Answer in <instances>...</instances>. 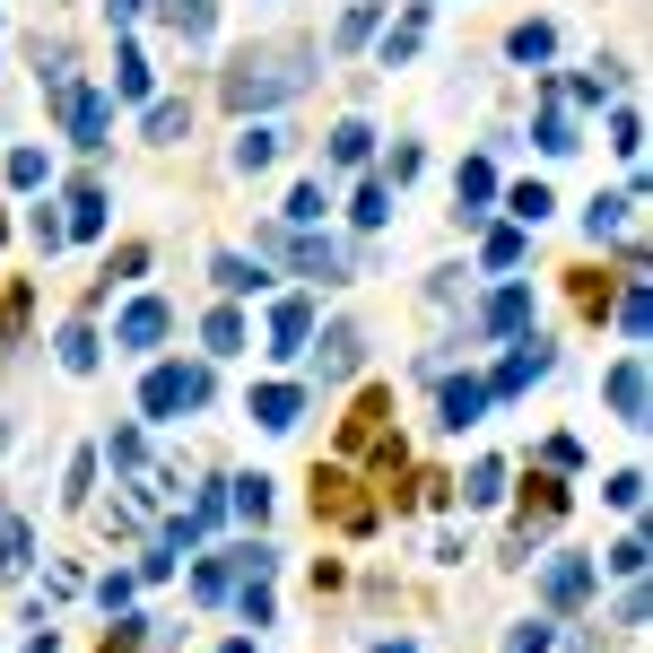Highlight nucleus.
I'll list each match as a JSON object with an SVG mask.
<instances>
[{
	"label": "nucleus",
	"mask_w": 653,
	"mask_h": 653,
	"mask_svg": "<svg viewBox=\"0 0 653 653\" xmlns=\"http://www.w3.org/2000/svg\"><path fill=\"white\" fill-rule=\"evenodd\" d=\"M201 340H210L218 357H235V348H244V314H226V306H218L210 323H201Z\"/></svg>",
	"instance_id": "obj_26"
},
{
	"label": "nucleus",
	"mask_w": 653,
	"mask_h": 653,
	"mask_svg": "<svg viewBox=\"0 0 653 653\" xmlns=\"http://www.w3.org/2000/svg\"><path fill=\"white\" fill-rule=\"evenodd\" d=\"M532 375H549V340H523V348H514V357L497 366V384H488V392H523Z\"/></svg>",
	"instance_id": "obj_10"
},
{
	"label": "nucleus",
	"mask_w": 653,
	"mask_h": 653,
	"mask_svg": "<svg viewBox=\"0 0 653 653\" xmlns=\"http://www.w3.org/2000/svg\"><path fill=\"white\" fill-rule=\"evenodd\" d=\"M541 593L557 601V610H575V601L593 593V557H549V566H541Z\"/></svg>",
	"instance_id": "obj_5"
},
{
	"label": "nucleus",
	"mask_w": 653,
	"mask_h": 653,
	"mask_svg": "<svg viewBox=\"0 0 653 653\" xmlns=\"http://www.w3.org/2000/svg\"><path fill=\"white\" fill-rule=\"evenodd\" d=\"M26 557H35L26 523H0V584H18V575H26Z\"/></svg>",
	"instance_id": "obj_20"
},
{
	"label": "nucleus",
	"mask_w": 653,
	"mask_h": 653,
	"mask_svg": "<svg viewBox=\"0 0 653 653\" xmlns=\"http://www.w3.org/2000/svg\"><path fill=\"white\" fill-rule=\"evenodd\" d=\"M462 497H471V506H497V497H506V462H479V471L462 479Z\"/></svg>",
	"instance_id": "obj_25"
},
{
	"label": "nucleus",
	"mask_w": 653,
	"mask_h": 653,
	"mask_svg": "<svg viewBox=\"0 0 653 653\" xmlns=\"http://www.w3.org/2000/svg\"><path fill=\"white\" fill-rule=\"evenodd\" d=\"M184 131H192V106H184V97L148 106V140H157V148H166V140H184Z\"/></svg>",
	"instance_id": "obj_21"
},
{
	"label": "nucleus",
	"mask_w": 653,
	"mask_h": 653,
	"mask_svg": "<svg viewBox=\"0 0 653 653\" xmlns=\"http://www.w3.org/2000/svg\"><path fill=\"white\" fill-rule=\"evenodd\" d=\"M384 218H392V192H384V184H366V192H357V226H384Z\"/></svg>",
	"instance_id": "obj_36"
},
{
	"label": "nucleus",
	"mask_w": 653,
	"mask_h": 653,
	"mask_svg": "<svg viewBox=\"0 0 653 653\" xmlns=\"http://www.w3.org/2000/svg\"><path fill=\"white\" fill-rule=\"evenodd\" d=\"M506 53H514V62H549V53H557V35L532 18V26H514V44H506Z\"/></svg>",
	"instance_id": "obj_28"
},
{
	"label": "nucleus",
	"mask_w": 653,
	"mask_h": 653,
	"mask_svg": "<svg viewBox=\"0 0 653 653\" xmlns=\"http://www.w3.org/2000/svg\"><path fill=\"white\" fill-rule=\"evenodd\" d=\"M314 340V297H288L279 314H270V357H297Z\"/></svg>",
	"instance_id": "obj_6"
},
{
	"label": "nucleus",
	"mask_w": 653,
	"mask_h": 653,
	"mask_svg": "<svg viewBox=\"0 0 653 653\" xmlns=\"http://www.w3.org/2000/svg\"><path fill=\"white\" fill-rule=\"evenodd\" d=\"M314 514H331L340 532H366V523H375V506L357 497V479H348V471H314Z\"/></svg>",
	"instance_id": "obj_3"
},
{
	"label": "nucleus",
	"mask_w": 653,
	"mask_h": 653,
	"mask_svg": "<svg viewBox=\"0 0 653 653\" xmlns=\"http://www.w3.org/2000/svg\"><path fill=\"white\" fill-rule=\"evenodd\" d=\"M610 410H619V428H645V357L610 366Z\"/></svg>",
	"instance_id": "obj_4"
},
{
	"label": "nucleus",
	"mask_w": 653,
	"mask_h": 653,
	"mask_svg": "<svg viewBox=\"0 0 653 653\" xmlns=\"http://www.w3.org/2000/svg\"><path fill=\"white\" fill-rule=\"evenodd\" d=\"M384 410H392V401H384V392H366V401L348 410V428H340V444H348V453H366V444L384 435Z\"/></svg>",
	"instance_id": "obj_13"
},
{
	"label": "nucleus",
	"mask_w": 653,
	"mask_h": 653,
	"mask_svg": "<svg viewBox=\"0 0 653 653\" xmlns=\"http://www.w3.org/2000/svg\"><path fill=\"white\" fill-rule=\"evenodd\" d=\"M306 88V53L297 44H262V53H235V70H226V106L253 113V106H279V97H297Z\"/></svg>",
	"instance_id": "obj_1"
},
{
	"label": "nucleus",
	"mask_w": 653,
	"mask_h": 653,
	"mask_svg": "<svg viewBox=\"0 0 653 653\" xmlns=\"http://www.w3.org/2000/svg\"><path fill=\"white\" fill-rule=\"evenodd\" d=\"M297 410H306L297 384H262V392H253V419H262V428H297Z\"/></svg>",
	"instance_id": "obj_11"
},
{
	"label": "nucleus",
	"mask_w": 653,
	"mask_h": 653,
	"mask_svg": "<svg viewBox=\"0 0 653 653\" xmlns=\"http://www.w3.org/2000/svg\"><path fill=\"white\" fill-rule=\"evenodd\" d=\"M506 210L523 218V226H541V218H549V192H541V184H514V192H506Z\"/></svg>",
	"instance_id": "obj_31"
},
{
	"label": "nucleus",
	"mask_w": 653,
	"mask_h": 653,
	"mask_svg": "<svg viewBox=\"0 0 653 653\" xmlns=\"http://www.w3.org/2000/svg\"><path fill=\"white\" fill-rule=\"evenodd\" d=\"M26 653H53V637H44V645H26Z\"/></svg>",
	"instance_id": "obj_44"
},
{
	"label": "nucleus",
	"mask_w": 653,
	"mask_h": 653,
	"mask_svg": "<svg viewBox=\"0 0 653 653\" xmlns=\"http://www.w3.org/2000/svg\"><path fill=\"white\" fill-rule=\"evenodd\" d=\"M323 210H331V201H323V184H297V192H288V210H279V218H288V226H314Z\"/></svg>",
	"instance_id": "obj_29"
},
{
	"label": "nucleus",
	"mask_w": 653,
	"mask_h": 653,
	"mask_svg": "<svg viewBox=\"0 0 653 653\" xmlns=\"http://www.w3.org/2000/svg\"><path fill=\"white\" fill-rule=\"evenodd\" d=\"M113 97H148V62L122 44V62H113Z\"/></svg>",
	"instance_id": "obj_30"
},
{
	"label": "nucleus",
	"mask_w": 653,
	"mask_h": 653,
	"mask_svg": "<svg viewBox=\"0 0 653 653\" xmlns=\"http://www.w3.org/2000/svg\"><path fill=\"white\" fill-rule=\"evenodd\" d=\"M62 366H70V375H88V366H97V331H88V323L62 331Z\"/></svg>",
	"instance_id": "obj_27"
},
{
	"label": "nucleus",
	"mask_w": 653,
	"mask_h": 653,
	"mask_svg": "<svg viewBox=\"0 0 653 653\" xmlns=\"http://www.w3.org/2000/svg\"><path fill=\"white\" fill-rule=\"evenodd\" d=\"M26 235H35V244H44V253H53V244H62V235H70V226H62V218H53V210H35V218H26Z\"/></svg>",
	"instance_id": "obj_41"
},
{
	"label": "nucleus",
	"mask_w": 653,
	"mask_h": 653,
	"mask_svg": "<svg viewBox=\"0 0 653 653\" xmlns=\"http://www.w3.org/2000/svg\"><path fill=\"white\" fill-rule=\"evenodd\" d=\"M366 148H375V131H366V122H340V131H331V166H357Z\"/></svg>",
	"instance_id": "obj_24"
},
{
	"label": "nucleus",
	"mask_w": 653,
	"mask_h": 653,
	"mask_svg": "<svg viewBox=\"0 0 653 653\" xmlns=\"http://www.w3.org/2000/svg\"><path fill=\"white\" fill-rule=\"evenodd\" d=\"M506 653H549V619H523V628L506 637Z\"/></svg>",
	"instance_id": "obj_39"
},
{
	"label": "nucleus",
	"mask_w": 653,
	"mask_h": 653,
	"mask_svg": "<svg viewBox=\"0 0 653 653\" xmlns=\"http://www.w3.org/2000/svg\"><path fill=\"white\" fill-rule=\"evenodd\" d=\"M514 262H523V226H497L488 235V270H514Z\"/></svg>",
	"instance_id": "obj_32"
},
{
	"label": "nucleus",
	"mask_w": 653,
	"mask_h": 653,
	"mask_svg": "<svg viewBox=\"0 0 653 653\" xmlns=\"http://www.w3.org/2000/svg\"><path fill=\"white\" fill-rule=\"evenodd\" d=\"M488 192H497V166L471 157V166H462V201H488Z\"/></svg>",
	"instance_id": "obj_35"
},
{
	"label": "nucleus",
	"mask_w": 653,
	"mask_h": 653,
	"mask_svg": "<svg viewBox=\"0 0 653 653\" xmlns=\"http://www.w3.org/2000/svg\"><path fill=\"white\" fill-rule=\"evenodd\" d=\"M619 323H628V340H645V279L628 288V306H619Z\"/></svg>",
	"instance_id": "obj_42"
},
{
	"label": "nucleus",
	"mask_w": 653,
	"mask_h": 653,
	"mask_svg": "<svg viewBox=\"0 0 653 653\" xmlns=\"http://www.w3.org/2000/svg\"><path fill=\"white\" fill-rule=\"evenodd\" d=\"M366 35H375V0H357V9L340 18V44H366Z\"/></svg>",
	"instance_id": "obj_38"
},
{
	"label": "nucleus",
	"mask_w": 653,
	"mask_h": 653,
	"mask_svg": "<svg viewBox=\"0 0 653 653\" xmlns=\"http://www.w3.org/2000/svg\"><path fill=\"white\" fill-rule=\"evenodd\" d=\"M288 253H297V270H314V279H323V270H348V244H331V235H306V244H288Z\"/></svg>",
	"instance_id": "obj_16"
},
{
	"label": "nucleus",
	"mask_w": 653,
	"mask_h": 653,
	"mask_svg": "<svg viewBox=\"0 0 653 653\" xmlns=\"http://www.w3.org/2000/svg\"><path fill=\"white\" fill-rule=\"evenodd\" d=\"M619 218H628V201H593V210H584V226H593V244H601V235H619Z\"/></svg>",
	"instance_id": "obj_37"
},
{
	"label": "nucleus",
	"mask_w": 653,
	"mask_h": 653,
	"mask_svg": "<svg viewBox=\"0 0 653 653\" xmlns=\"http://www.w3.org/2000/svg\"><path fill=\"white\" fill-rule=\"evenodd\" d=\"M88 488H97V453H79V462H70V506H88Z\"/></svg>",
	"instance_id": "obj_40"
},
{
	"label": "nucleus",
	"mask_w": 653,
	"mask_h": 653,
	"mask_svg": "<svg viewBox=\"0 0 653 653\" xmlns=\"http://www.w3.org/2000/svg\"><path fill=\"white\" fill-rule=\"evenodd\" d=\"M235 514L262 523V514H270V479H235Z\"/></svg>",
	"instance_id": "obj_33"
},
{
	"label": "nucleus",
	"mask_w": 653,
	"mask_h": 653,
	"mask_svg": "<svg viewBox=\"0 0 653 653\" xmlns=\"http://www.w3.org/2000/svg\"><path fill=\"white\" fill-rule=\"evenodd\" d=\"M106 462L122 471V479H140V471H148V444H140L131 428H122V435H106Z\"/></svg>",
	"instance_id": "obj_22"
},
{
	"label": "nucleus",
	"mask_w": 653,
	"mask_h": 653,
	"mask_svg": "<svg viewBox=\"0 0 653 653\" xmlns=\"http://www.w3.org/2000/svg\"><path fill=\"white\" fill-rule=\"evenodd\" d=\"M270 157H279V131H270V122H253V131L235 140V175H262Z\"/></svg>",
	"instance_id": "obj_15"
},
{
	"label": "nucleus",
	"mask_w": 653,
	"mask_h": 653,
	"mask_svg": "<svg viewBox=\"0 0 653 653\" xmlns=\"http://www.w3.org/2000/svg\"><path fill=\"white\" fill-rule=\"evenodd\" d=\"M62 113H70V148H106V97H88V88H70L62 97Z\"/></svg>",
	"instance_id": "obj_7"
},
{
	"label": "nucleus",
	"mask_w": 653,
	"mask_h": 653,
	"mask_svg": "<svg viewBox=\"0 0 653 653\" xmlns=\"http://www.w3.org/2000/svg\"><path fill=\"white\" fill-rule=\"evenodd\" d=\"M419 35H428V9H410V18L384 35V62H410V53H419Z\"/></svg>",
	"instance_id": "obj_23"
},
{
	"label": "nucleus",
	"mask_w": 653,
	"mask_h": 653,
	"mask_svg": "<svg viewBox=\"0 0 653 653\" xmlns=\"http://www.w3.org/2000/svg\"><path fill=\"white\" fill-rule=\"evenodd\" d=\"M479 410H488V384H471V375H462V384H444V428H453V435L479 428Z\"/></svg>",
	"instance_id": "obj_12"
},
{
	"label": "nucleus",
	"mask_w": 653,
	"mask_h": 653,
	"mask_svg": "<svg viewBox=\"0 0 653 653\" xmlns=\"http://www.w3.org/2000/svg\"><path fill=\"white\" fill-rule=\"evenodd\" d=\"M218 288H226V297H253V288H270V279H262V262H244V253H218Z\"/></svg>",
	"instance_id": "obj_17"
},
{
	"label": "nucleus",
	"mask_w": 653,
	"mask_h": 653,
	"mask_svg": "<svg viewBox=\"0 0 653 653\" xmlns=\"http://www.w3.org/2000/svg\"><path fill=\"white\" fill-rule=\"evenodd\" d=\"M541 148H549V157H566V148H575V122H566L557 106L541 113Z\"/></svg>",
	"instance_id": "obj_34"
},
{
	"label": "nucleus",
	"mask_w": 653,
	"mask_h": 653,
	"mask_svg": "<svg viewBox=\"0 0 653 653\" xmlns=\"http://www.w3.org/2000/svg\"><path fill=\"white\" fill-rule=\"evenodd\" d=\"M479 323H488V331H523V323H532V288H497Z\"/></svg>",
	"instance_id": "obj_14"
},
{
	"label": "nucleus",
	"mask_w": 653,
	"mask_h": 653,
	"mask_svg": "<svg viewBox=\"0 0 653 653\" xmlns=\"http://www.w3.org/2000/svg\"><path fill=\"white\" fill-rule=\"evenodd\" d=\"M62 226H70V235H97V226H106V192H97V184H79V192H70V218H62Z\"/></svg>",
	"instance_id": "obj_19"
},
{
	"label": "nucleus",
	"mask_w": 653,
	"mask_h": 653,
	"mask_svg": "<svg viewBox=\"0 0 653 653\" xmlns=\"http://www.w3.org/2000/svg\"><path fill=\"white\" fill-rule=\"evenodd\" d=\"M166 323H175V314H166L157 297H140V306L113 323V340H122V348H157V340H166Z\"/></svg>",
	"instance_id": "obj_8"
},
{
	"label": "nucleus",
	"mask_w": 653,
	"mask_h": 653,
	"mask_svg": "<svg viewBox=\"0 0 653 653\" xmlns=\"http://www.w3.org/2000/svg\"><path fill=\"white\" fill-rule=\"evenodd\" d=\"M210 0H166V26H175V35H184V44H201V35H210Z\"/></svg>",
	"instance_id": "obj_18"
},
{
	"label": "nucleus",
	"mask_w": 653,
	"mask_h": 653,
	"mask_svg": "<svg viewBox=\"0 0 653 653\" xmlns=\"http://www.w3.org/2000/svg\"><path fill=\"white\" fill-rule=\"evenodd\" d=\"M26 331V288H9V306H0V340H18Z\"/></svg>",
	"instance_id": "obj_43"
},
{
	"label": "nucleus",
	"mask_w": 653,
	"mask_h": 653,
	"mask_svg": "<svg viewBox=\"0 0 653 653\" xmlns=\"http://www.w3.org/2000/svg\"><path fill=\"white\" fill-rule=\"evenodd\" d=\"M357 348H366L357 331H348V323H331V331H323V348H314V375H323V384H340V375H357Z\"/></svg>",
	"instance_id": "obj_9"
},
{
	"label": "nucleus",
	"mask_w": 653,
	"mask_h": 653,
	"mask_svg": "<svg viewBox=\"0 0 653 653\" xmlns=\"http://www.w3.org/2000/svg\"><path fill=\"white\" fill-rule=\"evenodd\" d=\"M201 401H210V375H201V366H157L148 392H140L148 419H184V410H201Z\"/></svg>",
	"instance_id": "obj_2"
}]
</instances>
